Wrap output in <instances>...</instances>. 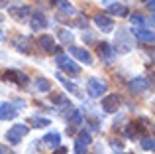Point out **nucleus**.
<instances>
[{
	"label": "nucleus",
	"mask_w": 155,
	"mask_h": 154,
	"mask_svg": "<svg viewBox=\"0 0 155 154\" xmlns=\"http://www.w3.org/2000/svg\"><path fill=\"white\" fill-rule=\"evenodd\" d=\"M55 63H57L59 69L67 71V73H71V75H79L81 73V67L77 65L71 58H67V55H63V54H57L55 55Z\"/></svg>",
	"instance_id": "nucleus-1"
},
{
	"label": "nucleus",
	"mask_w": 155,
	"mask_h": 154,
	"mask_svg": "<svg viewBox=\"0 0 155 154\" xmlns=\"http://www.w3.org/2000/svg\"><path fill=\"white\" fill-rule=\"evenodd\" d=\"M116 46H118V51H120V54H128V51L134 47V42L130 40V32L126 30V28H120V30H118Z\"/></svg>",
	"instance_id": "nucleus-2"
},
{
	"label": "nucleus",
	"mask_w": 155,
	"mask_h": 154,
	"mask_svg": "<svg viewBox=\"0 0 155 154\" xmlns=\"http://www.w3.org/2000/svg\"><path fill=\"white\" fill-rule=\"evenodd\" d=\"M28 135V127L26 124H14L12 128H8L6 132V140L10 144H20L24 140V136Z\"/></svg>",
	"instance_id": "nucleus-3"
},
{
	"label": "nucleus",
	"mask_w": 155,
	"mask_h": 154,
	"mask_svg": "<svg viewBox=\"0 0 155 154\" xmlns=\"http://www.w3.org/2000/svg\"><path fill=\"white\" fill-rule=\"evenodd\" d=\"M87 89H88V95L91 97H102V93H106V89H108V83L102 79H98V77H91L87 83Z\"/></svg>",
	"instance_id": "nucleus-4"
},
{
	"label": "nucleus",
	"mask_w": 155,
	"mask_h": 154,
	"mask_svg": "<svg viewBox=\"0 0 155 154\" xmlns=\"http://www.w3.org/2000/svg\"><path fill=\"white\" fill-rule=\"evenodd\" d=\"M38 46L41 47L45 54H59V46H57V42H55V38L53 36H47V34H43V36H39L38 38Z\"/></svg>",
	"instance_id": "nucleus-5"
},
{
	"label": "nucleus",
	"mask_w": 155,
	"mask_h": 154,
	"mask_svg": "<svg viewBox=\"0 0 155 154\" xmlns=\"http://www.w3.org/2000/svg\"><path fill=\"white\" fill-rule=\"evenodd\" d=\"M92 142V136L88 131H81L75 138V154H84L88 148V144Z\"/></svg>",
	"instance_id": "nucleus-6"
},
{
	"label": "nucleus",
	"mask_w": 155,
	"mask_h": 154,
	"mask_svg": "<svg viewBox=\"0 0 155 154\" xmlns=\"http://www.w3.org/2000/svg\"><path fill=\"white\" fill-rule=\"evenodd\" d=\"M98 55H100V59H102L104 63H114V59H116V50H114V46L112 44H108V42H102V44H98Z\"/></svg>",
	"instance_id": "nucleus-7"
},
{
	"label": "nucleus",
	"mask_w": 155,
	"mask_h": 154,
	"mask_svg": "<svg viewBox=\"0 0 155 154\" xmlns=\"http://www.w3.org/2000/svg\"><path fill=\"white\" fill-rule=\"evenodd\" d=\"M69 54H71L77 61H83V63H87V65H91V63H92V54L88 50H84V47L69 46Z\"/></svg>",
	"instance_id": "nucleus-8"
},
{
	"label": "nucleus",
	"mask_w": 155,
	"mask_h": 154,
	"mask_svg": "<svg viewBox=\"0 0 155 154\" xmlns=\"http://www.w3.org/2000/svg\"><path fill=\"white\" fill-rule=\"evenodd\" d=\"M120 105H122V99H120V95H116V93H110V95H106L104 99H102V109H104L106 113L118 111Z\"/></svg>",
	"instance_id": "nucleus-9"
},
{
	"label": "nucleus",
	"mask_w": 155,
	"mask_h": 154,
	"mask_svg": "<svg viewBox=\"0 0 155 154\" xmlns=\"http://www.w3.org/2000/svg\"><path fill=\"white\" fill-rule=\"evenodd\" d=\"M20 103H2L0 105V121H12L16 119V115H18V107Z\"/></svg>",
	"instance_id": "nucleus-10"
},
{
	"label": "nucleus",
	"mask_w": 155,
	"mask_h": 154,
	"mask_svg": "<svg viewBox=\"0 0 155 154\" xmlns=\"http://www.w3.org/2000/svg\"><path fill=\"white\" fill-rule=\"evenodd\" d=\"M128 87H130V91H132L134 95H141V93L147 91L149 83H147V79H145V77H134V79L130 81Z\"/></svg>",
	"instance_id": "nucleus-11"
},
{
	"label": "nucleus",
	"mask_w": 155,
	"mask_h": 154,
	"mask_svg": "<svg viewBox=\"0 0 155 154\" xmlns=\"http://www.w3.org/2000/svg\"><path fill=\"white\" fill-rule=\"evenodd\" d=\"M94 24H96V26H98V30L106 32V34L114 30V22H112V18H110L108 14H102V12L94 16Z\"/></svg>",
	"instance_id": "nucleus-12"
},
{
	"label": "nucleus",
	"mask_w": 155,
	"mask_h": 154,
	"mask_svg": "<svg viewBox=\"0 0 155 154\" xmlns=\"http://www.w3.org/2000/svg\"><path fill=\"white\" fill-rule=\"evenodd\" d=\"M2 79H6V81H14L16 85H26V83H28V77H26V73H22V71H14V69L4 71Z\"/></svg>",
	"instance_id": "nucleus-13"
},
{
	"label": "nucleus",
	"mask_w": 155,
	"mask_h": 154,
	"mask_svg": "<svg viewBox=\"0 0 155 154\" xmlns=\"http://www.w3.org/2000/svg\"><path fill=\"white\" fill-rule=\"evenodd\" d=\"M30 26H31V30H43V28L47 26V18H45V14H41V12H35V14H31V18H30Z\"/></svg>",
	"instance_id": "nucleus-14"
},
{
	"label": "nucleus",
	"mask_w": 155,
	"mask_h": 154,
	"mask_svg": "<svg viewBox=\"0 0 155 154\" xmlns=\"http://www.w3.org/2000/svg\"><path fill=\"white\" fill-rule=\"evenodd\" d=\"M143 132H145V124L130 123L128 127H126V136H128V138H140Z\"/></svg>",
	"instance_id": "nucleus-15"
},
{
	"label": "nucleus",
	"mask_w": 155,
	"mask_h": 154,
	"mask_svg": "<svg viewBox=\"0 0 155 154\" xmlns=\"http://www.w3.org/2000/svg\"><path fill=\"white\" fill-rule=\"evenodd\" d=\"M31 14V8L30 6H20V8H10V16L14 20H18V22H24V20H28Z\"/></svg>",
	"instance_id": "nucleus-16"
},
{
	"label": "nucleus",
	"mask_w": 155,
	"mask_h": 154,
	"mask_svg": "<svg viewBox=\"0 0 155 154\" xmlns=\"http://www.w3.org/2000/svg\"><path fill=\"white\" fill-rule=\"evenodd\" d=\"M41 144H43V146H49V148H53V150H55V148L61 144V135H59V132H49V135H45V136L41 138Z\"/></svg>",
	"instance_id": "nucleus-17"
},
{
	"label": "nucleus",
	"mask_w": 155,
	"mask_h": 154,
	"mask_svg": "<svg viewBox=\"0 0 155 154\" xmlns=\"http://www.w3.org/2000/svg\"><path fill=\"white\" fill-rule=\"evenodd\" d=\"M108 14H114V16H128L130 14V10H128V6H124V4H110L108 6Z\"/></svg>",
	"instance_id": "nucleus-18"
},
{
	"label": "nucleus",
	"mask_w": 155,
	"mask_h": 154,
	"mask_svg": "<svg viewBox=\"0 0 155 154\" xmlns=\"http://www.w3.org/2000/svg\"><path fill=\"white\" fill-rule=\"evenodd\" d=\"M53 4H55L61 12H65V14H69V16L75 14V8L71 6V2H69V0H53Z\"/></svg>",
	"instance_id": "nucleus-19"
},
{
	"label": "nucleus",
	"mask_w": 155,
	"mask_h": 154,
	"mask_svg": "<svg viewBox=\"0 0 155 154\" xmlns=\"http://www.w3.org/2000/svg\"><path fill=\"white\" fill-rule=\"evenodd\" d=\"M14 44H16V50H18V51H22V54H31L30 40H28V38H18Z\"/></svg>",
	"instance_id": "nucleus-20"
},
{
	"label": "nucleus",
	"mask_w": 155,
	"mask_h": 154,
	"mask_svg": "<svg viewBox=\"0 0 155 154\" xmlns=\"http://www.w3.org/2000/svg\"><path fill=\"white\" fill-rule=\"evenodd\" d=\"M35 89H38L39 93H47V91H51V81H49V79H45V77H38V79H35Z\"/></svg>",
	"instance_id": "nucleus-21"
},
{
	"label": "nucleus",
	"mask_w": 155,
	"mask_h": 154,
	"mask_svg": "<svg viewBox=\"0 0 155 154\" xmlns=\"http://www.w3.org/2000/svg\"><path fill=\"white\" fill-rule=\"evenodd\" d=\"M134 34H136V36H137L140 40H143V42H149V44L153 42V32H151V30H143V28H136V30H134Z\"/></svg>",
	"instance_id": "nucleus-22"
},
{
	"label": "nucleus",
	"mask_w": 155,
	"mask_h": 154,
	"mask_svg": "<svg viewBox=\"0 0 155 154\" xmlns=\"http://www.w3.org/2000/svg\"><path fill=\"white\" fill-rule=\"evenodd\" d=\"M57 79H59V81H61V83H63V85H65V89H67V91H71V93H75V95H81V89H79V87H77V85H75V83H71V81H67V79H65V77H63V75H61V73H57Z\"/></svg>",
	"instance_id": "nucleus-23"
},
{
	"label": "nucleus",
	"mask_w": 155,
	"mask_h": 154,
	"mask_svg": "<svg viewBox=\"0 0 155 154\" xmlns=\"http://www.w3.org/2000/svg\"><path fill=\"white\" fill-rule=\"evenodd\" d=\"M30 123L34 124L35 128H43V127H47V124H51V121H49V119H45V117H34Z\"/></svg>",
	"instance_id": "nucleus-24"
},
{
	"label": "nucleus",
	"mask_w": 155,
	"mask_h": 154,
	"mask_svg": "<svg viewBox=\"0 0 155 154\" xmlns=\"http://www.w3.org/2000/svg\"><path fill=\"white\" fill-rule=\"evenodd\" d=\"M69 123H71L73 127H79V124H83V115H81L79 109H75V111L71 113V119H69Z\"/></svg>",
	"instance_id": "nucleus-25"
},
{
	"label": "nucleus",
	"mask_w": 155,
	"mask_h": 154,
	"mask_svg": "<svg viewBox=\"0 0 155 154\" xmlns=\"http://www.w3.org/2000/svg\"><path fill=\"white\" fill-rule=\"evenodd\" d=\"M57 36H59V40H61L63 44H67V46H71V44H73V34H71V32L59 30V32H57Z\"/></svg>",
	"instance_id": "nucleus-26"
},
{
	"label": "nucleus",
	"mask_w": 155,
	"mask_h": 154,
	"mask_svg": "<svg viewBox=\"0 0 155 154\" xmlns=\"http://www.w3.org/2000/svg\"><path fill=\"white\" fill-rule=\"evenodd\" d=\"M153 146H155V142H153L151 136H145V138L141 140V148H143V150H149V152H151Z\"/></svg>",
	"instance_id": "nucleus-27"
},
{
	"label": "nucleus",
	"mask_w": 155,
	"mask_h": 154,
	"mask_svg": "<svg viewBox=\"0 0 155 154\" xmlns=\"http://www.w3.org/2000/svg\"><path fill=\"white\" fill-rule=\"evenodd\" d=\"M130 20H132V24H136V26H141V24H143V18H141L140 14H132Z\"/></svg>",
	"instance_id": "nucleus-28"
},
{
	"label": "nucleus",
	"mask_w": 155,
	"mask_h": 154,
	"mask_svg": "<svg viewBox=\"0 0 155 154\" xmlns=\"http://www.w3.org/2000/svg\"><path fill=\"white\" fill-rule=\"evenodd\" d=\"M77 26H79V28H87V26H88V20L84 18V16H81V14H79V20H77Z\"/></svg>",
	"instance_id": "nucleus-29"
},
{
	"label": "nucleus",
	"mask_w": 155,
	"mask_h": 154,
	"mask_svg": "<svg viewBox=\"0 0 155 154\" xmlns=\"http://www.w3.org/2000/svg\"><path fill=\"white\" fill-rule=\"evenodd\" d=\"M112 148H114V150H118V152H120L122 148H124V144H122V142H116V140H112Z\"/></svg>",
	"instance_id": "nucleus-30"
},
{
	"label": "nucleus",
	"mask_w": 155,
	"mask_h": 154,
	"mask_svg": "<svg viewBox=\"0 0 155 154\" xmlns=\"http://www.w3.org/2000/svg\"><path fill=\"white\" fill-rule=\"evenodd\" d=\"M53 154H67V148L65 146H57V150H53Z\"/></svg>",
	"instance_id": "nucleus-31"
},
{
	"label": "nucleus",
	"mask_w": 155,
	"mask_h": 154,
	"mask_svg": "<svg viewBox=\"0 0 155 154\" xmlns=\"http://www.w3.org/2000/svg\"><path fill=\"white\" fill-rule=\"evenodd\" d=\"M0 154H12L10 150H8L6 146H2V144H0Z\"/></svg>",
	"instance_id": "nucleus-32"
},
{
	"label": "nucleus",
	"mask_w": 155,
	"mask_h": 154,
	"mask_svg": "<svg viewBox=\"0 0 155 154\" xmlns=\"http://www.w3.org/2000/svg\"><path fill=\"white\" fill-rule=\"evenodd\" d=\"M2 22H4V16H2V14H0V24H2Z\"/></svg>",
	"instance_id": "nucleus-33"
},
{
	"label": "nucleus",
	"mask_w": 155,
	"mask_h": 154,
	"mask_svg": "<svg viewBox=\"0 0 155 154\" xmlns=\"http://www.w3.org/2000/svg\"><path fill=\"white\" fill-rule=\"evenodd\" d=\"M102 2H104V4H110V2H112V0H102Z\"/></svg>",
	"instance_id": "nucleus-34"
},
{
	"label": "nucleus",
	"mask_w": 155,
	"mask_h": 154,
	"mask_svg": "<svg viewBox=\"0 0 155 154\" xmlns=\"http://www.w3.org/2000/svg\"><path fill=\"white\" fill-rule=\"evenodd\" d=\"M118 154H128V152H118Z\"/></svg>",
	"instance_id": "nucleus-35"
},
{
	"label": "nucleus",
	"mask_w": 155,
	"mask_h": 154,
	"mask_svg": "<svg viewBox=\"0 0 155 154\" xmlns=\"http://www.w3.org/2000/svg\"><path fill=\"white\" fill-rule=\"evenodd\" d=\"M141 2H149V0H141Z\"/></svg>",
	"instance_id": "nucleus-36"
},
{
	"label": "nucleus",
	"mask_w": 155,
	"mask_h": 154,
	"mask_svg": "<svg viewBox=\"0 0 155 154\" xmlns=\"http://www.w3.org/2000/svg\"><path fill=\"white\" fill-rule=\"evenodd\" d=\"M0 38H4V36H2V34H0Z\"/></svg>",
	"instance_id": "nucleus-37"
}]
</instances>
